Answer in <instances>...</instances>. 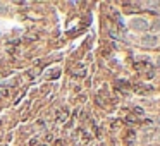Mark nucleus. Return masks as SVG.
Returning a JSON list of instances; mask_svg holds the SVG:
<instances>
[{"instance_id": "1", "label": "nucleus", "mask_w": 160, "mask_h": 146, "mask_svg": "<svg viewBox=\"0 0 160 146\" xmlns=\"http://www.w3.org/2000/svg\"><path fill=\"white\" fill-rule=\"evenodd\" d=\"M148 26L150 24L145 21V19H132V21H131V28L136 29V31H146Z\"/></svg>"}, {"instance_id": "4", "label": "nucleus", "mask_w": 160, "mask_h": 146, "mask_svg": "<svg viewBox=\"0 0 160 146\" xmlns=\"http://www.w3.org/2000/svg\"><path fill=\"white\" fill-rule=\"evenodd\" d=\"M157 124H158V127H160V117H158V119H157Z\"/></svg>"}, {"instance_id": "2", "label": "nucleus", "mask_w": 160, "mask_h": 146, "mask_svg": "<svg viewBox=\"0 0 160 146\" xmlns=\"http://www.w3.org/2000/svg\"><path fill=\"white\" fill-rule=\"evenodd\" d=\"M141 45H143V46H153V45H157V36H155V35H146V36H143Z\"/></svg>"}, {"instance_id": "3", "label": "nucleus", "mask_w": 160, "mask_h": 146, "mask_svg": "<svg viewBox=\"0 0 160 146\" xmlns=\"http://www.w3.org/2000/svg\"><path fill=\"white\" fill-rule=\"evenodd\" d=\"M0 14H7V5L4 2H0Z\"/></svg>"}, {"instance_id": "5", "label": "nucleus", "mask_w": 160, "mask_h": 146, "mask_svg": "<svg viewBox=\"0 0 160 146\" xmlns=\"http://www.w3.org/2000/svg\"><path fill=\"white\" fill-rule=\"evenodd\" d=\"M158 67H160V60H158Z\"/></svg>"}]
</instances>
